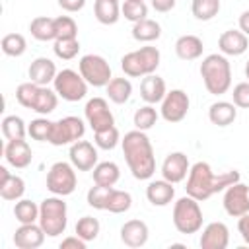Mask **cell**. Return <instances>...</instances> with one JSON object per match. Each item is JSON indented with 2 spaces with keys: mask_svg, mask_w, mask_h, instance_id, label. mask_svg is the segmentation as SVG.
I'll use <instances>...</instances> for the list:
<instances>
[{
  "mask_svg": "<svg viewBox=\"0 0 249 249\" xmlns=\"http://www.w3.org/2000/svg\"><path fill=\"white\" fill-rule=\"evenodd\" d=\"M241 179L239 171L235 169H230L226 173H220L216 175L210 167V163L206 161H196L191 165L189 169V175H187V195H191L193 198H196L198 202L210 198L212 195L220 193V191H226L230 185L237 183Z\"/></svg>",
  "mask_w": 249,
  "mask_h": 249,
  "instance_id": "obj_1",
  "label": "cell"
},
{
  "mask_svg": "<svg viewBox=\"0 0 249 249\" xmlns=\"http://www.w3.org/2000/svg\"><path fill=\"white\" fill-rule=\"evenodd\" d=\"M121 146L132 177L138 181L152 179V175L156 173V156H154V148L148 134L144 130L134 128L124 134V138L121 140Z\"/></svg>",
  "mask_w": 249,
  "mask_h": 249,
  "instance_id": "obj_2",
  "label": "cell"
},
{
  "mask_svg": "<svg viewBox=\"0 0 249 249\" xmlns=\"http://www.w3.org/2000/svg\"><path fill=\"white\" fill-rule=\"evenodd\" d=\"M200 78L212 95H222L231 88V64L226 54L212 53L200 62Z\"/></svg>",
  "mask_w": 249,
  "mask_h": 249,
  "instance_id": "obj_3",
  "label": "cell"
},
{
  "mask_svg": "<svg viewBox=\"0 0 249 249\" xmlns=\"http://www.w3.org/2000/svg\"><path fill=\"white\" fill-rule=\"evenodd\" d=\"M39 226L47 237H58L68 226V206L62 196H47L39 204Z\"/></svg>",
  "mask_w": 249,
  "mask_h": 249,
  "instance_id": "obj_4",
  "label": "cell"
},
{
  "mask_svg": "<svg viewBox=\"0 0 249 249\" xmlns=\"http://www.w3.org/2000/svg\"><path fill=\"white\" fill-rule=\"evenodd\" d=\"M160 60H161L160 51L152 45H146V47L126 53L121 58V68L128 78H144L158 70Z\"/></svg>",
  "mask_w": 249,
  "mask_h": 249,
  "instance_id": "obj_5",
  "label": "cell"
},
{
  "mask_svg": "<svg viewBox=\"0 0 249 249\" xmlns=\"http://www.w3.org/2000/svg\"><path fill=\"white\" fill-rule=\"evenodd\" d=\"M173 226L179 233L191 235L202 228V208L196 198L185 195L173 204Z\"/></svg>",
  "mask_w": 249,
  "mask_h": 249,
  "instance_id": "obj_6",
  "label": "cell"
},
{
  "mask_svg": "<svg viewBox=\"0 0 249 249\" xmlns=\"http://www.w3.org/2000/svg\"><path fill=\"white\" fill-rule=\"evenodd\" d=\"M76 167L68 161H56L47 171V189L56 196H68L76 191Z\"/></svg>",
  "mask_w": 249,
  "mask_h": 249,
  "instance_id": "obj_7",
  "label": "cell"
},
{
  "mask_svg": "<svg viewBox=\"0 0 249 249\" xmlns=\"http://www.w3.org/2000/svg\"><path fill=\"white\" fill-rule=\"evenodd\" d=\"M88 82L84 80V76L72 68H64L56 74L54 82H53V89L58 93V97H62L64 101H80L86 97L88 93Z\"/></svg>",
  "mask_w": 249,
  "mask_h": 249,
  "instance_id": "obj_8",
  "label": "cell"
},
{
  "mask_svg": "<svg viewBox=\"0 0 249 249\" xmlns=\"http://www.w3.org/2000/svg\"><path fill=\"white\" fill-rule=\"evenodd\" d=\"M84 132H86V123L80 117L68 115V117L58 119V121H53L49 144H53V146H68V144H74V142L82 140Z\"/></svg>",
  "mask_w": 249,
  "mask_h": 249,
  "instance_id": "obj_9",
  "label": "cell"
},
{
  "mask_svg": "<svg viewBox=\"0 0 249 249\" xmlns=\"http://www.w3.org/2000/svg\"><path fill=\"white\" fill-rule=\"evenodd\" d=\"M78 72L93 88H103L111 82V66L101 54H84L78 62Z\"/></svg>",
  "mask_w": 249,
  "mask_h": 249,
  "instance_id": "obj_10",
  "label": "cell"
},
{
  "mask_svg": "<svg viewBox=\"0 0 249 249\" xmlns=\"http://www.w3.org/2000/svg\"><path fill=\"white\" fill-rule=\"evenodd\" d=\"M191 107V99L187 95V91L183 89H171L165 93V97L161 99V107H160V115L163 121L167 123H181Z\"/></svg>",
  "mask_w": 249,
  "mask_h": 249,
  "instance_id": "obj_11",
  "label": "cell"
},
{
  "mask_svg": "<svg viewBox=\"0 0 249 249\" xmlns=\"http://www.w3.org/2000/svg\"><path fill=\"white\" fill-rule=\"evenodd\" d=\"M84 117H86V123L91 126L93 132L109 128V126L115 124V117H113V113L109 109L107 99H103V97L88 99V103L84 107Z\"/></svg>",
  "mask_w": 249,
  "mask_h": 249,
  "instance_id": "obj_12",
  "label": "cell"
},
{
  "mask_svg": "<svg viewBox=\"0 0 249 249\" xmlns=\"http://www.w3.org/2000/svg\"><path fill=\"white\" fill-rule=\"evenodd\" d=\"M222 204H224L226 214L231 218H239L247 214L249 212V185H243L241 181L230 185L224 191Z\"/></svg>",
  "mask_w": 249,
  "mask_h": 249,
  "instance_id": "obj_13",
  "label": "cell"
},
{
  "mask_svg": "<svg viewBox=\"0 0 249 249\" xmlns=\"http://www.w3.org/2000/svg\"><path fill=\"white\" fill-rule=\"evenodd\" d=\"M70 163L78 171H91L99 161H97V148L88 142V140H78L70 144Z\"/></svg>",
  "mask_w": 249,
  "mask_h": 249,
  "instance_id": "obj_14",
  "label": "cell"
},
{
  "mask_svg": "<svg viewBox=\"0 0 249 249\" xmlns=\"http://www.w3.org/2000/svg\"><path fill=\"white\" fill-rule=\"evenodd\" d=\"M189 169H191V163H189V158L187 154L183 152H171L165 156L163 163H161V177L173 185L185 181V177L189 175Z\"/></svg>",
  "mask_w": 249,
  "mask_h": 249,
  "instance_id": "obj_15",
  "label": "cell"
},
{
  "mask_svg": "<svg viewBox=\"0 0 249 249\" xmlns=\"http://www.w3.org/2000/svg\"><path fill=\"white\" fill-rule=\"evenodd\" d=\"M47 233L39 226V222L33 224H19V228L14 233V245L18 249H39L45 243Z\"/></svg>",
  "mask_w": 249,
  "mask_h": 249,
  "instance_id": "obj_16",
  "label": "cell"
},
{
  "mask_svg": "<svg viewBox=\"0 0 249 249\" xmlns=\"http://www.w3.org/2000/svg\"><path fill=\"white\" fill-rule=\"evenodd\" d=\"M4 158L8 161V165L16 167V169H23L31 163L33 160V150L31 146L25 142V138L19 140H8L4 146Z\"/></svg>",
  "mask_w": 249,
  "mask_h": 249,
  "instance_id": "obj_17",
  "label": "cell"
},
{
  "mask_svg": "<svg viewBox=\"0 0 249 249\" xmlns=\"http://www.w3.org/2000/svg\"><path fill=\"white\" fill-rule=\"evenodd\" d=\"M200 247L202 249H226L230 243V230L224 222H210L204 226L200 233Z\"/></svg>",
  "mask_w": 249,
  "mask_h": 249,
  "instance_id": "obj_18",
  "label": "cell"
},
{
  "mask_svg": "<svg viewBox=\"0 0 249 249\" xmlns=\"http://www.w3.org/2000/svg\"><path fill=\"white\" fill-rule=\"evenodd\" d=\"M148 237H150V230H148V224L142 222V220H128L121 226V241L126 245V247H144L148 243Z\"/></svg>",
  "mask_w": 249,
  "mask_h": 249,
  "instance_id": "obj_19",
  "label": "cell"
},
{
  "mask_svg": "<svg viewBox=\"0 0 249 249\" xmlns=\"http://www.w3.org/2000/svg\"><path fill=\"white\" fill-rule=\"evenodd\" d=\"M249 37L239 29H228L218 37V49L226 56H239L247 51Z\"/></svg>",
  "mask_w": 249,
  "mask_h": 249,
  "instance_id": "obj_20",
  "label": "cell"
},
{
  "mask_svg": "<svg viewBox=\"0 0 249 249\" xmlns=\"http://www.w3.org/2000/svg\"><path fill=\"white\" fill-rule=\"evenodd\" d=\"M58 70L54 66V62L47 56H37L31 64H29V70H27V76L31 82H35L37 86H49L54 82Z\"/></svg>",
  "mask_w": 249,
  "mask_h": 249,
  "instance_id": "obj_21",
  "label": "cell"
},
{
  "mask_svg": "<svg viewBox=\"0 0 249 249\" xmlns=\"http://www.w3.org/2000/svg\"><path fill=\"white\" fill-rule=\"evenodd\" d=\"M165 93H167V88H165V80L161 76H158L154 72V74H148V76L142 78V82H140V97L146 103H150V105L161 103Z\"/></svg>",
  "mask_w": 249,
  "mask_h": 249,
  "instance_id": "obj_22",
  "label": "cell"
},
{
  "mask_svg": "<svg viewBox=\"0 0 249 249\" xmlns=\"http://www.w3.org/2000/svg\"><path fill=\"white\" fill-rule=\"evenodd\" d=\"M146 198L154 206H167L175 198V187H173V183L165 181L163 177L150 181L146 187Z\"/></svg>",
  "mask_w": 249,
  "mask_h": 249,
  "instance_id": "obj_23",
  "label": "cell"
},
{
  "mask_svg": "<svg viewBox=\"0 0 249 249\" xmlns=\"http://www.w3.org/2000/svg\"><path fill=\"white\" fill-rule=\"evenodd\" d=\"M25 193V181L19 175H12L4 165H0V196L4 200H19Z\"/></svg>",
  "mask_w": 249,
  "mask_h": 249,
  "instance_id": "obj_24",
  "label": "cell"
},
{
  "mask_svg": "<svg viewBox=\"0 0 249 249\" xmlns=\"http://www.w3.org/2000/svg\"><path fill=\"white\" fill-rule=\"evenodd\" d=\"M208 119L216 126H230L237 119V107L233 101H214L208 107Z\"/></svg>",
  "mask_w": 249,
  "mask_h": 249,
  "instance_id": "obj_25",
  "label": "cell"
},
{
  "mask_svg": "<svg viewBox=\"0 0 249 249\" xmlns=\"http://www.w3.org/2000/svg\"><path fill=\"white\" fill-rule=\"evenodd\" d=\"M202 51H204V45H202V39L196 37V35H181L177 41H175V54L181 58V60H196L202 56Z\"/></svg>",
  "mask_w": 249,
  "mask_h": 249,
  "instance_id": "obj_26",
  "label": "cell"
},
{
  "mask_svg": "<svg viewBox=\"0 0 249 249\" xmlns=\"http://www.w3.org/2000/svg\"><path fill=\"white\" fill-rule=\"evenodd\" d=\"M93 14L99 23L113 25L121 18V0H95Z\"/></svg>",
  "mask_w": 249,
  "mask_h": 249,
  "instance_id": "obj_27",
  "label": "cell"
},
{
  "mask_svg": "<svg viewBox=\"0 0 249 249\" xmlns=\"http://www.w3.org/2000/svg\"><path fill=\"white\" fill-rule=\"evenodd\" d=\"M160 37H161V25L156 19L144 18L132 25V39H136L140 43H152Z\"/></svg>",
  "mask_w": 249,
  "mask_h": 249,
  "instance_id": "obj_28",
  "label": "cell"
},
{
  "mask_svg": "<svg viewBox=\"0 0 249 249\" xmlns=\"http://www.w3.org/2000/svg\"><path fill=\"white\" fill-rule=\"evenodd\" d=\"M56 105H58V93L49 86H39L31 111H35L37 115H51L56 109Z\"/></svg>",
  "mask_w": 249,
  "mask_h": 249,
  "instance_id": "obj_29",
  "label": "cell"
},
{
  "mask_svg": "<svg viewBox=\"0 0 249 249\" xmlns=\"http://www.w3.org/2000/svg\"><path fill=\"white\" fill-rule=\"evenodd\" d=\"M91 175H93V183L113 187L121 177V169H119V165L115 161H99L91 169Z\"/></svg>",
  "mask_w": 249,
  "mask_h": 249,
  "instance_id": "obj_30",
  "label": "cell"
},
{
  "mask_svg": "<svg viewBox=\"0 0 249 249\" xmlns=\"http://www.w3.org/2000/svg\"><path fill=\"white\" fill-rule=\"evenodd\" d=\"M107 89V97L117 103V105H123L130 99V93H132V84L128 78H111V82L105 86Z\"/></svg>",
  "mask_w": 249,
  "mask_h": 249,
  "instance_id": "obj_31",
  "label": "cell"
},
{
  "mask_svg": "<svg viewBox=\"0 0 249 249\" xmlns=\"http://www.w3.org/2000/svg\"><path fill=\"white\" fill-rule=\"evenodd\" d=\"M29 31L37 41H54L56 33H54V18H47V16H37L31 19L29 23Z\"/></svg>",
  "mask_w": 249,
  "mask_h": 249,
  "instance_id": "obj_32",
  "label": "cell"
},
{
  "mask_svg": "<svg viewBox=\"0 0 249 249\" xmlns=\"http://www.w3.org/2000/svg\"><path fill=\"white\" fill-rule=\"evenodd\" d=\"M14 216L19 224H33L39 222V204L31 198H19L14 204Z\"/></svg>",
  "mask_w": 249,
  "mask_h": 249,
  "instance_id": "obj_33",
  "label": "cell"
},
{
  "mask_svg": "<svg viewBox=\"0 0 249 249\" xmlns=\"http://www.w3.org/2000/svg\"><path fill=\"white\" fill-rule=\"evenodd\" d=\"M2 134H4L6 140H19V138H25L27 126H25L21 117L8 115V117L2 119Z\"/></svg>",
  "mask_w": 249,
  "mask_h": 249,
  "instance_id": "obj_34",
  "label": "cell"
},
{
  "mask_svg": "<svg viewBox=\"0 0 249 249\" xmlns=\"http://www.w3.org/2000/svg\"><path fill=\"white\" fill-rule=\"evenodd\" d=\"M191 12L198 21H210L220 12V0H193Z\"/></svg>",
  "mask_w": 249,
  "mask_h": 249,
  "instance_id": "obj_35",
  "label": "cell"
},
{
  "mask_svg": "<svg viewBox=\"0 0 249 249\" xmlns=\"http://www.w3.org/2000/svg\"><path fill=\"white\" fill-rule=\"evenodd\" d=\"M0 47H2V53L6 56H14L16 58V56H21L27 51V41H25V37L21 33H8V35L2 37Z\"/></svg>",
  "mask_w": 249,
  "mask_h": 249,
  "instance_id": "obj_36",
  "label": "cell"
},
{
  "mask_svg": "<svg viewBox=\"0 0 249 249\" xmlns=\"http://www.w3.org/2000/svg\"><path fill=\"white\" fill-rule=\"evenodd\" d=\"M158 111H156V107L154 105H150V103H146L144 107H140V109H136L134 111V117H132V123H134V128H138V130H150L156 123H158Z\"/></svg>",
  "mask_w": 249,
  "mask_h": 249,
  "instance_id": "obj_37",
  "label": "cell"
},
{
  "mask_svg": "<svg viewBox=\"0 0 249 249\" xmlns=\"http://www.w3.org/2000/svg\"><path fill=\"white\" fill-rule=\"evenodd\" d=\"M130 206H132V196H130V193L113 187L105 210H109L111 214H123V212H126V210H130Z\"/></svg>",
  "mask_w": 249,
  "mask_h": 249,
  "instance_id": "obj_38",
  "label": "cell"
},
{
  "mask_svg": "<svg viewBox=\"0 0 249 249\" xmlns=\"http://www.w3.org/2000/svg\"><path fill=\"white\" fill-rule=\"evenodd\" d=\"M76 235H80L84 241H93L97 235H99V230H101V224L97 218L93 216H82L78 222H76Z\"/></svg>",
  "mask_w": 249,
  "mask_h": 249,
  "instance_id": "obj_39",
  "label": "cell"
},
{
  "mask_svg": "<svg viewBox=\"0 0 249 249\" xmlns=\"http://www.w3.org/2000/svg\"><path fill=\"white\" fill-rule=\"evenodd\" d=\"M121 14L124 16V19L136 23V21L148 18V6L144 0H124L121 4Z\"/></svg>",
  "mask_w": 249,
  "mask_h": 249,
  "instance_id": "obj_40",
  "label": "cell"
},
{
  "mask_svg": "<svg viewBox=\"0 0 249 249\" xmlns=\"http://www.w3.org/2000/svg\"><path fill=\"white\" fill-rule=\"evenodd\" d=\"M113 187H107V185H93L89 187L88 195H86V200L91 208L95 210H105L107 208V200H109V195H111Z\"/></svg>",
  "mask_w": 249,
  "mask_h": 249,
  "instance_id": "obj_41",
  "label": "cell"
},
{
  "mask_svg": "<svg viewBox=\"0 0 249 249\" xmlns=\"http://www.w3.org/2000/svg\"><path fill=\"white\" fill-rule=\"evenodd\" d=\"M51 128H53V121H49L47 117H37L27 124V134L33 140L39 142H49L51 138Z\"/></svg>",
  "mask_w": 249,
  "mask_h": 249,
  "instance_id": "obj_42",
  "label": "cell"
},
{
  "mask_svg": "<svg viewBox=\"0 0 249 249\" xmlns=\"http://www.w3.org/2000/svg\"><path fill=\"white\" fill-rule=\"evenodd\" d=\"M54 33L56 39H78V23L70 16H58L54 18Z\"/></svg>",
  "mask_w": 249,
  "mask_h": 249,
  "instance_id": "obj_43",
  "label": "cell"
},
{
  "mask_svg": "<svg viewBox=\"0 0 249 249\" xmlns=\"http://www.w3.org/2000/svg\"><path fill=\"white\" fill-rule=\"evenodd\" d=\"M93 142H95V146L101 148V150H113V148L121 142L119 128L113 124V126H109V128H103V130L93 132Z\"/></svg>",
  "mask_w": 249,
  "mask_h": 249,
  "instance_id": "obj_44",
  "label": "cell"
},
{
  "mask_svg": "<svg viewBox=\"0 0 249 249\" xmlns=\"http://www.w3.org/2000/svg\"><path fill=\"white\" fill-rule=\"evenodd\" d=\"M54 54L62 60H72L80 53V41L78 39H56L53 47Z\"/></svg>",
  "mask_w": 249,
  "mask_h": 249,
  "instance_id": "obj_45",
  "label": "cell"
},
{
  "mask_svg": "<svg viewBox=\"0 0 249 249\" xmlns=\"http://www.w3.org/2000/svg\"><path fill=\"white\" fill-rule=\"evenodd\" d=\"M37 91H39V86H37L35 82H31V80H29V82H23V84H19L18 89H16V99H18V103H19L21 107L31 109L33 103H35Z\"/></svg>",
  "mask_w": 249,
  "mask_h": 249,
  "instance_id": "obj_46",
  "label": "cell"
},
{
  "mask_svg": "<svg viewBox=\"0 0 249 249\" xmlns=\"http://www.w3.org/2000/svg\"><path fill=\"white\" fill-rule=\"evenodd\" d=\"M231 101L239 109H249V82H239L233 86Z\"/></svg>",
  "mask_w": 249,
  "mask_h": 249,
  "instance_id": "obj_47",
  "label": "cell"
},
{
  "mask_svg": "<svg viewBox=\"0 0 249 249\" xmlns=\"http://www.w3.org/2000/svg\"><path fill=\"white\" fill-rule=\"evenodd\" d=\"M86 243L80 235H68L60 241V249H86Z\"/></svg>",
  "mask_w": 249,
  "mask_h": 249,
  "instance_id": "obj_48",
  "label": "cell"
},
{
  "mask_svg": "<svg viewBox=\"0 0 249 249\" xmlns=\"http://www.w3.org/2000/svg\"><path fill=\"white\" fill-rule=\"evenodd\" d=\"M56 2H58V6H60L64 12H70V14L80 12V10L86 6V0H56Z\"/></svg>",
  "mask_w": 249,
  "mask_h": 249,
  "instance_id": "obj_49",
  "label": "cell"
},
{
  "mask_svg": "<svg viewBox=\"0 0 249 249\" xmlns=\"http://www.w3.org/2000/svg\"><path fill=\"white\" fill-rule=\"evenodd\" d=\"M237 231H239L241 239L249 245V212L243 214V216H239V220H237Z\"/></svg>",
  "mask_w": 249,
  "mask_h": 249,
  "instance_id": "obj_50",
  "label": "cell"
},
{
  "mask_svg": "<svg viewBox=\"0 0 249 249\" xmlns=\"http://www.w3.org/2000/svg\"><path fill=\"white\" fill-rule=\"evenodd\" d=\"M175 4H177V0H152V8L156 12H160V14L171 12L175 8Z\"/></svg>",
  "mask_w": 249,
  "mask_h": 249,
  "instance_id": "obj_51",
  "label": "cell"
},
{
  "mask_svg": "<svg viewBox=\"0 0 249 249\" xmlns=\"http://www.w3.org/2000/svg\"><path fill=\"white\" fill-rule=\"evenodd\" d=\"M237 25H239V31H243L247 37H249V10H245V12H241V16H239V21H237Z\"/></svg>",
  "mask_w": 249,
  "mask_h": 249,
  "instance_id": "obj_52",
  "label": "cell"
},
{
  "mask_svg": "<svg viewBox=\"0 0 249 249\" xmlns=\"http://www.w3.org/2000/svg\"><path fill=\"white\" fill-rule=\"evenodd\" d=\"M245 78H247V82H249V60L245 62Z\"/></svg>",
  "mask_w": 249,
  "mask_h": 249,
  "instance_id": "obj_53",
  "label": "cell"
}]
</instances>
